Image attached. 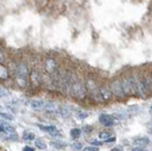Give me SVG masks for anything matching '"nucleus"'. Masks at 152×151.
Returning <instances> with one entry per match:
<instances>
[{
  "mask_svg": "<svg viewBox=\"0 0 152 151\" xmlns=\"http://www.w3.org/2000/svg\"><path fill=\"white\" fill-rule=\"evenodd\" d=\"M70 90L72 92L73 97H75L76 99H79V100L84 99L86 97V94H87V90H86L84 85L79 82L74 83L72 86H71Z\"/></svg>",
  "mask_w": 152,
  "mask_h": 151,
  "instance_id": "1",
  "label": "nucleus"
},
{
  "mask_svg": "<svg viewBox=\"0 0 152 151\" xmlns=\"http://www.w3.org/2000/svg\"><path fill=\"white\" fill-rule=\"evenodd\" d=\"M110 88H111V92L114 94V95H116L117 97H119V98L126 97V93L124 91L122 82L120 80H118V79L114 80L110 85Z\"/></svg>",
  "mask_w": 152,
  "mask_h": 151,
  "instance_id": "2",
  "label": "nucleus"
},
{
  "mask_svg": "<svg viewBox=\"0 0 152 151\" xmlns=\"http://www.w3.org/2000/svg\"><path fill=\"white\" fill-rule=\"evenodd\" d=\"M128 86H129L130 88V92L131 94L135 96H139V88H138V81L133 77V76H129L126 78Z\"/></svg>",
  "mask_w": 152,
  "mask_h": 151,
  "instance_id": "3",
  "label": "nucleus"
},
{
  "mask_svg": "<svg viewBox=\"0 0 152 151\" xmlns=\"http://www.w3.org/2000/svg\"><path fill=\"white\" fill-rule=\"evenodd\" d=\"M99 122L100 124L104 126H112L115 124L114 118L109 114H101L99 116Z\"/></svg>",
  "mask_w": 152,
  "mask_h": 151,
  "instance_id": "4",
  "label": "nucleus"
},
{
  "mask_svg": "<svg viewBox=\"0 0 152 151\" xmlns=\"http://www.w3.org/2000/svg\"><path fill=\"white\" fill-rule=\"evenodd\" d=\"M98 93V99H101V101H109L111 99L112 92L108 90L107 88H101L99 89Z\"/></svg>",
  "mask_w": 152,
  "mask_h": 151,
  "instance_id": "5",
  "label": "nucleus"
},
{
  "mask_svg": "<svg viewBox=\"0 0 152 151\" xmlns=\"http://www.w3.org/2000/svg\"><path fill=\"white\" fill-rule=\"evenodd\" d=\"M57 69V63L53 59H48L45 62V69L47 72L52 73L54 72Z\"/></svg>",
  "mask_w": 152,
  "mask_h": 151,
  "instance_id": "6",
  "label": "nucleus"
},
{
  "mask_svg": "<svg viewBox=\"0 0 152 151\" xmlns=\"http://www.w3.org/2000/svg\"><path fill=\"white\" fill-rule=\"evenodd\" d=\"M0 132H3V133H6V134L13 133L14 128L6 121H0Z\"/></svg>",
  "mask_w": 152,
  "mask_h": 151,
  "instance_id": "7",
  "label": "nucleus"
},
{
  "mask_svg": "<svg viewBox=\"0 0 152 151\" xmlns=\"http://www.w3.org/2000/svg\"><path fill=\"white\" fill-rule=\"evenodd\" d=\"M149 144L148 137H138L133 141V144L135 146H140V147H145L146 144Z\"/></svg>",
  "mask_w": 152,
  "mask_h": 151,
  "instance_id": "8",
  "label": "nucleus"
},
{
  "mask_svg": "<svg viewBox=\"0 0 152 151\" xmlns=\"http://www.w3.org/2000/svg\"><path fill=\"white\" fill-rule=\"evenodd\" d=\"M30 79H31V82L34 87H38L41 83V78H40V75L38 72H36L35 70H32L30 74Z\"/></svg>",
  "mask_w": 152,
  "mask_h": 151,
  "instance_id": "9",
  "label": "nucleus"
},
{
  "mask_svg": "<svg viewBox=\"0 0 152 151\" xmlns=\"http://www.w3.org/2000/svg\"><path fill=\"white\" fill-rule=\"evenodd\" d=\"M28 76V69L24 64H20L16 69V77L27 78Z\"/></svg>",
  "mask_w": 152,
  "mask_h": 151,
  "instance_id": "10",
  "label": "nucleus"
},
{
  "mask_svg": "<svg viewBox=\"0 0 152 151\" xmlns=\"http://www.w3.org/2000/svg\"><path fill=\"white\" fill-rule=\"evenodd\" d=\"M46 104L42 100H32L30 102V107L32 109H42V108L46 107Z\"/></svg>",
  "mask_w": 152,
  "mask_h": 151,
  "instance_id": "11",
  "label": "nucleus"
},
{
  "mask_svg": "<svg viewBox=\"0 0 152 151\" xmlns=\"http://www.w3.org/2000/svg\"><path fill=\"white\" fill-rule=\"evenodd\" d=\"M50 145L52 146V147L56 148V149H63L68 144H66V143H65V142L61 141V140H54V141H51L50 142Z\"/></svg>",
  "mask_w": 152,
  "mask_h": 151,
  "instance_id": "12",
  "label": "nucleus"
},
{
  "mask_svg": "<svg viewBox=\"0 0 152 151\" xmlns=\"http://www.w3.org/2000/svg\"><path fill=\"white\" fill-rule=\"evenodd\" d=\"M4 139L7 140V141H12V142H17L19 140V137L17 134L13 133H7L6 135L4 136Z\"/></svg>",
  "mask_w": 152,
  "mask_h": 151,
  "instance_id": "13",
  "label": "nucleus"
},
{
  "mask_svg": "<svg viewBox=\"0 0 152 151\" xmlns=\"http://www.w3.org/2000/svg\"><path fill=\"white\" fill-rule=\"evenodd\" d=\"M81 133H82V131H81L80 128H77V127L72 128V129L70 130V132H69L71 138H73V139H78L79 137L81 136Z\"/></svg>",
  "mask_w": 152,
  "mask_h": 151,
  "instance_id": "14",
  "label": "nucleus"
},
{
  "mask_svg": "<svg viewBox=\"0 0 152 151\" xmlns=\"http://www.w3.org/2000/svg\"><path fill=\"white\" fill-rule=\"evenodd\" d=\"M8 70L3 65L0 64V80H5L8 78Z\"/></svg>",
  "mask_w": 152,
  "mask_h": 151,
  "instance_id": "15",
  "label": "nucleus"
},
{
  "mask_svg": "<svg viewBox=\"0 0 152 151\" xmlns=\"http://www.w3.org/2000/svg\"><path fill=\"white\" fill-rule=\"evenodd\" d=\"M34 144L36 145V147L41 149V150H44V149L47 148V144H46V143L42 139H36L35 142H34Z\"/></svg>",
  "mask_w": 152,
  "mask_h": 151,
  "instance_id": "16",
  "label": "nucleus"
},
{
  "mask_svg": "<svg viewBox=\"0 0 152 151\" xmlns=\"http://www.w3.org/2000/svg\"><path fill=\"white\" fill-rule=\"evenodd\" d=\"M34 138H35V135L31 133V132L25 131L22 135V139L25 141H32V140H34Z\"/></svg>",
  "mask_w": 152,
  "mask_h": 151,
  "instance_id": "17",
  "label": "nucleus"
},
{
  "mask_svg": "<svg viewBox=\"0 0 152 151\" xmlns=\"http://www.w3.org/2000/svg\"><path fill=\"white\" fill-rule=\"evenodd\" d=\"M39 126V128L42 130V131H45V132H48V133H50V132H52L53 130L57 129L56 127L54 125H38Z\"/></svg>",
  "mask_w": 152,
  "mask_h": 151,
  "instance_id": "18",
  "label": "nucleus"
},
{
  "mask_svg": "<svg viewBox=\"0 0 152 151\" xmlns=\"http://www.w3.org/2000/svg\"><path fill=\"white\" fill-rule=\"evenodd\" d=\"M88 113L87 111H84V110H79L76 112V117L78 118V119L80 120H85V119H87V118L88 117Z\"/></svg>",
  "mask_w": 152,
  "mask_h": 151,
  "instance_id": "19",
  "label": "nucleus"
},
{
  "mask_svg": "<svg viewBox=\"0 0 152 151\" xmlns=\"http://www.w3.org/2000/svg\"><path fill=\"white\" fill-rule=\"evenodd\" d=\"M16 83L19 88H25L27 86V78H22V77H16Z\"/></svg>",
  "mask_w": 152,
  "mask_h": 151,
  "instance_id": "20",
  "label": "nucleus"
},
{
  "mask_svg": "<svg viewBox=\"0 0 152 151\" xmlns=\"http://www.w3.org/2000/svg\"><path fill=\"white\" fill-rule=\"evenodd\" d=\"M0 117L3 118L4 120H7V121H12L13 120L12 115H11L10 113H6V112H0Z\"/></svg>",
  "mask_w": 152,
  "mask_h": 151,
  "instance_id": "21",
  "label": "nucleus"
},
{
  "mask_svg": "<svg viewBox=\"0 0 152 151\" xmlns=\"http://www.w3.org/2000/svg\"><path fill=\"white\" fill-rule=\"evenodd\" d=\"M71 147H72L74 150H81L83 148V144L79 143V142H74V143L71 144Z\"/></svg>",
  "mask_w": 152,
  "mask_h": 151,
  "instance_id": "22",
  "label": "nucleus"
},
{
  "mask_svg": "<svg viewBox=\"0 0 152 151\" xmlns=\"http://www.w3.org/2000/svg\"><path fill=\"white\" fill-rule=\"evenodd\" d=\"M109 136H110V134H109L108 132H107V131H102V132H100V133H99V138L101 140H104V141L106 139H107Z\"/></svg>",
  "mask_w": 152,
  "mask_h": 151,
  "instance_id": "23",
  "label": "nucleus"
},
{
  "mask_svg": "<svg viewBox=\"0 0 152 151\" xmlns=\"http://www.w3.org/2000/svg\"><path fill=\"white\" fill-rule=\"evenodd\" d=\"M83 130L85 132H87V133H88V132H91L93 130V128H92V126H90V125H85L83 127Z\"/></svg>",
  "mask_w": 152,
  "mask_h": 151,
  "instance_id": "24",
  "label": "nucleus"
},
{
  "mask_svg": "<svg viewBox=\"0 0 152 151\" xmlns=\"http://www.w3.org/2000/svg\"><path fill=\"white\" fill-rule=\"evenodd\" d=\"M116 141V137H114V136H109L107 139H106L104 140V142H106V143H112V142H115Z\"/></svg>",
  "mask_w": 152,
  "mask_h": 151,
  "instance_id": "25",
  "label": "nucleus"
},
{
  "mask_svg": "<svg viewBox=\"0 0 152 151\" xmlns=\"http://www.w3.org/2000/svg\"><path fill=\"white\" fill-rule=\"evenodd\" d=\"M86 151H98V147H95V146H87L85 147Z\"/></svg>",
  "mask_w": 152,
  "mask_h": 151,
  "instance_id": "26",
  "label": "nucleus"
},
{
  "mask_svg": "<svg viewBox=\"0 0 152 151\" xmlns=\"http://www.w3.org/2000/svg\"><path fill=\"white\" fill-rule=\"evenodd\" d=\"M90 144L95 145V146H101L102 143H101V142H99V141H91V142H90Z\"/></svg>",
  "mask_w": 152,
  "mask_h": 151,
  "instance_id": "27",
  "label": "nucleus"
},
{
  "mask_svg": "<svg viewBox=\"0 0 152 151\" xmlns=\"http://www.w3.org/2000/svg\"><path fill=\"white\" fill-rule=\"evenodd\" d=\"M23 150H24V151H34V148L30 147V146H26V147H24Z\"/></svg>",
  "mask_w": 152,
  "mask_h": 151,
  "instance_id": "28",
  "label": "nucleus"
},
{
  "mask_svg": "<svg viewBox=\"0 0 152 151\" xmlns=\"http://www.w3.org/2000/svg\"><path fill=\"white\" fill-rule=\"evenodd\" d=\"M4 95H5V91H4V89H3L2 88H0V98H2Z\"/></svg>",
  "mask_w": 152,
  "mask_h": 151,
  "instance_id": "29",
  "label": "nucleus"
},
{
  "mask_svg": "<svg viewBox=\"0 0 152 151\" xmlns=\"http://www.w3.org/2000/svg\"><path fill=\"white\" fill-rule=\"evenodd\" d=\"M148 131L150 132V133L152 134V121L148 124Z\"/></svg>",
  "mask_w": 152,
  "mask_h": 151,
  "instance_id": "30",
  "label": "nucleus"
},
{
  "mask_svg": "<svg viewBox=\"0 0 152 151\" xmlns=\"http://www.w3.org/2000/svg\"><path fill=\"white\" fill-rule=\"evenodd\" d=\"M3 62H4V56L1 53H0V64H2Z\"/></svg>",
  "mask_w": 152,
  "mask_h": 151,
  "instance_id": "31",
  "label": "nucleus"
},
{
  "mask_svg": "<svg viewBox=\"0 0 152 151\" xmlns=\"http://www.w3.org/2000/svg\"><path fill=\"white\" fill-rule=\"evenodd\" d=\"M122 149L119 148V147H115V148H112V151H121Z\"/></svg>",
  "mask_w": 152,
  "mask_h": 151,
  "instance_id": "32",
  "label": "nucleus"
},
{
  "mask_svg": "<svg viewBox=\"0 0 152 151\" xmlns=\"http://www.w3.org/2000/svg\"><path fill=\"white\" fill-rule=\"evenodd\" d=\"M150 113H152V104H151V106H150Z\"/></svg>",
  "mask_w": 152,
  "mask_h": 151,
  "instance_id": "33",
  "label": "nucleus"
}]
</instances>
